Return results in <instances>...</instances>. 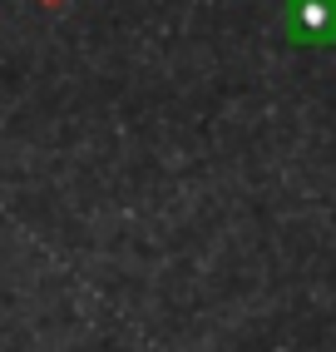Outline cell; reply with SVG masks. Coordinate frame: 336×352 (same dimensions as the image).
<instances>
[{"mask_svg":"<svg viewBox=\"0 0 336 352\" xmlns=\"http://www.w3.org/2000/svg\"><path fill=\"white\" fill-rule=\"evenodd\" d=\"M282 35L292 45H336V0H282Z\"/></svg>","mask_w":336,"mask_h":352,"instance_id":"cell-1","label":"cell"},{"mask_svg":"<svg viewBox=\"0 0 336 352\" xmlns=\"http://www.w3.org/2000/svg\"><path fill=\"white\" fill-rule=\"evenodd\" d=\"M45 6H64V0H45Z\"/></svg>","mask_w":336,"mask_h":352,"instance_id":"cell-2","label":"cell"}]
</instances>
